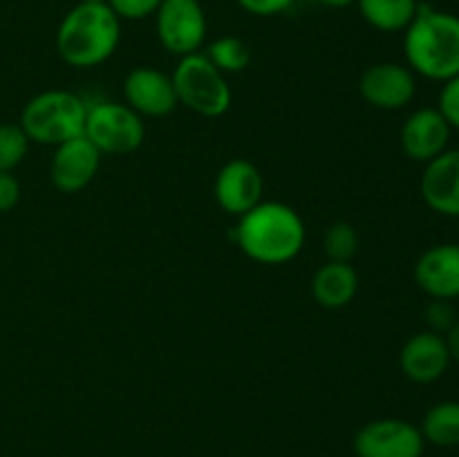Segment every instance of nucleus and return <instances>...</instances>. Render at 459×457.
<instances>
[{"label": "nucleus", "mask_w": 459, "mask_h": 457, "mask_svg": "<svg viewBox=\"0 0 459 457\" xmlns=\"http://www.w3.org/2000/svg\"><path fill=\"white\" fill-rule=\"evenodd\" d=\"M263 173L247 160H231L215 177V200L220 209L238 218L263 202Z\"/></svg>", "instance_id": "obj_11"}, {"label": "nucleus", "mask_w": 459, "mask_h": 457, "mask_svg": "<svg viewBox=\"0 0 459 457\" xmlns=\"http://www.w3.org/2000/svg\"><path fill=\"white\" fill-rule=\"evenodd\" d=\"M426 316H429L430 327H433L430 332H437V334L448 332L453 327V323H455V312L448 305V300H435L429 307V312H426Z\"/></svg>", "instance_id": "obj_26"}, {"label": "nucleus", "mask_w": 459, "mask_h": 457, "mask_svg": "<svg viewBox=\"0 0 459 457\" xmlns=\"http://www.w3.org/2000/svg\"><path fill=\"white\" fill-rule=\"evenodd\" d=\"M155 30L166 52L179 58L200 52L206 40V13L200 0H161Z\"/></svg>", "instance_id": "obj_7"}, {"label": "nucleus", "mask_w": 459, "mask_h": 457, "mask_svg": "<svg viewBox=\"0 0 459 457\" xmlns=\"http://www.w3.org/2000/svg\"><path fill=\"white\" fill-rule=\"evenodd\" d=\"M88 103L67 90H48L25 103L21 112V128L31 143L61 146L85 133Z\"/></svg>", "instance_id": "obj_4"}, {"label": "nucleus", "mask_w": 459, "mask_h": 457, "mask_svg": "<svg viewBox=\"0 0 459 457\" xmlns=\"http://www.w3.org/2000/svg\"><path fill=\"white\" fill-rule=\"evenodd\" d=\"M403 54L408 67L430 81H448L459 74V16L421 7L406 27Z\"/></svg>", "instance_id": "obj_3"}, {"label": "nucleus", "mask_w": 459, "mask_h": 457, "mask_svg": "<svg viewBox=\"0 0 459 457\" xmlns=\"http://www.w3.org/2000/svg\"><path fill=\"white\" fill-rule=\"evenodd\" d=\"M206 58L222 74H238V72H242L249 65L251 52L249 45L242 39H238V36H222V39H215L206 47Z\"/></svg>", "instance_id": "obj_20"}, {"label": "nucleus", "mask_w": 459, "mask_h": 457, "mask_svg": "<svg viewBox=\"0 0 459 457\" xmlns=\"http://www.w3.org/2000/svg\"><path fill=\"white\" fill-rule=\"evenodd\" d=\"M451 125L437 108H420L402 125V151L408 160L429 164L442 155L451 139Z\"/></svg>", "instance_id": "obj_13"}, {"label": "nucleus", "mask_w": 459, "mask_h": 457, "mask_svg": "<svg viewBox=\"0 0 459 457\" xmlns=\"http://www.w3.org/2000/svg\"><path fill=\"white\" fill-rule=\"evenodd\" d=\"M444 339H446L448 352H451V361L459 363V321L453 323V327L446 332Z\"/></svg>", "instance_id": "obj_28"}, {"label": "nucleus", "mask_w": 459, "mask_h": 457, "mask_svg": "<svg viewBox=\"0 0 459 457\" xmlns=\"http://www.w3.org/2000/svg\"><path fill=\"white\" fill-rule=\"evenodd\" d=\"M421 195L435 213L459 218V148L444 151L426 164Z\"/></svg>", "instance_id": "obj_16"}, {"label": "nucleus", "mask_w": 459, "mask_h": 457, "mask_svg": "<svg viewBox=\"0 0 459 457\" xmlns=\"http://www.w3.org/2000/svg\"><path fill=\"white\" fill-rule=\"evenodd\" d=\"M108 4L119 21H139L152 16L160 9L161 0H108Z\"/></svg>", "instance_id": "obj_23"}, {"label": "nucleus", "mask_w": 459, "mask_h": 457, "mask_svg": "<svg viewBox=\"0 0 459 457\" xmlns=\"http://www.w3.org/2000/svg\"><path fill=\"white\" fill-rule=\"evenodd\" d=\"M451 366V352L444 334L420 332L403 343L399 352V367L415 384H433L442 379Z\"/></svg>", "instance_id": "obj_14"}, {"label": "nucleus", "mask_w": 459, "mask_h": 457, "mask_svg": "<svg viewBox=\"0 0 459 457\" xmlns=\"http://www.w3.org/2000/svg\"><path fill=\"white\" fill-rule=\"evenodd\" d=\"M121 21L108 3H79L63 16L56 31L58 56L72 67H94L117 52Z\"/></svg>", "instance_id": "obj_2"}, {"label": "nucleus", "mask_w": 459, "mask_h": 457, "mask_svg": "<svg viewBox=\"0 0 459 457\" xmlns=\"http://www.w3.org/2000/svg\"><path fill=\"white\" fill-rule=\"evenodd\" d=\"M359 291V273L350 263L327 260L312 278V296L321 307L341 309L354 300Z\"/></svg>", "instance_id": "obj_17"}, {"label": "nucleus", "mask_w": 459, "mask_h": 457, "mask_svg": "<svg viewBox=\"0 0 459 457\" xmlns=\"http://www.w3.org/2000/svg\"><path fill=\"white\" fill-rule=\"evenodd\" d=\"M363 21L379 31H406L420 12V0H357Z\"/></svg>", "instance_id": "obj_18"}, {"label": "nucleus", "mask_w": 459, "mask_h": 457, "mask_svg": "<svg viewBox=\"0 0 459 457\" xmlns=\"http://www.w3.org/2000/svg\"><path fill=\"white\" fill-rule=\"evenodd\" d=\"M236 242L242 254L260 264H285L305 245V222L282 202H260L236 227Z\"/></svg>", "instance_id": "obj_1"}, {"label": "nucleus", "mask_w": 459, "mask_h": 457, "mask_svg": "<svg viewBox=\"0 0 459 457\" xmlns=\"http://www.w3.org/2000/svg\"><path fill=\"white\" fill-rule=\"evenodd\" d=\"M426 439L415 424L406 419H375L354 435L357 457H421Z\"/></svg>", "instance_id": "obj_8"}, {"label": "nucleus", "mask_w": 459, "mask_h": 457, "mask_svg": "<svg viewBox=\"0 0 459 457\" xmlns=\"http://www.w3.org/2000/svg\"><path fill=\"white\" fill-rule=\"evenodd\" d=\"M415 72L402 63H375L366 67L359 79V92L379 110L406 108L415 97Z\"/></svg>", "instance_id": "obj_9"}, {"label": "nucleus", "mask_w": 459, "mask_h": 457, "mask_svg": "<svg viewBox=\"0 0 459 457\" xmlns=\"http://www.w3.org/2000/svg\"><path fill=\"white\" fill-rule=\"evenodd\" d=\"M179 106L200 116H222L231 108L233 94L227 74L206 58V54H188L179 58L170 74Z\"/></svg>", "instance_id": "obj_5"}, {"label": "nucleus", "mask_w": 459, "mask_h": 457, "mask_svg": "<svg viewBox=\"0 0 459 457\" xmlns=\"http://www.w3.org/2000/svg\"><path fill=\"white\" fill-rule=\"evenodd\" d=\"M21 200V182L9 170H0V213H7Z\"/></svg>", "instance_id": "obj_25"}, {"label": "nucleus", "mask_w": 459, "mask_h": 457, "mask_svg": "<svg viewBox=\"0 0 459 457\" xmlns=\"http://www.w3.org/2000/svg\"><path fill=\"white\" fill-rule=\"evenodd\" d=\"M245 12L254 16H278L294 4V0H238Z\"/></svg>", "instance_id": "obj_27"}, {"label": "nucleus", "mask_w": 459, "mask_h": 457, "mask_svg": "<svg viewBox=\"0 0 459 457\" xmlns=\"http://www.w3.org/2000/svg\"><path fill=\"white\" fill-rule=\"evenodd\" d=\"M323 251L327 260L334 263H350L359 251V233L350 222H336L327 227L323 236Z\"/></svg>", "instance_id": "obj_21"}, {"label": "nucleus", "mask_w": 459, "mask_h": 457, "mask_svg": "<svg viewBox=\"0 0 459 457\" xmlns=\"http://www.w3.org/2000/svg\"><path fill=\"white\" fill-rule=\"evenodd\" d=\"M126 106L139 116H166L179 106L173 79L155 67H134L124 81Z\"/></svg>", "instance_id": "obj_12"}, {"label": "nucleus", "mask_w": 459, "mask_h": 457, "mask_svg": "<svg viewBox=\"0 0 459 457\" xmlns=\"http://www.w3.org/2000/svg\"><path fill=\"white\" fill-rule=\"evenodd\" d=\"M415 280L435 300L459 296V245H435L420 255Z\"/></svg>", "instance_id": "obj_15"}, {"label": "nucleus", "mask_w": 459, "mask_h": 457, "mask_svg": "<svg viewBox=\"0 0 459 457\" xmlns=\"http://www.w3.org/2000/svg\"><path fill=\"white\" fill-rule=\"evenodd\" d=\"M101 152L85 134L56 146L49 164V179L61 193H79L97 177Z\"/></svg>", "instance_id": "obj_10"}, {"label": "nucleus", "mask_w": 459, "mask_h": 457, "mask_svg": "<svg viewBox=\"0 0 459 457\" xmlns=\"http://www.w3.org/2000/svg\"><path fill=\"white\" fill-rule=\"evenodd\" d=\"M81 3H108V0H81Z\"/></svg>", "instance_id": "obj_30"}, {"label": "nucleus", "mask_w": 459, "mask_h": 457, "mask_svg": "<svg viewBox=\"0 0 459 457\" xmlns=\"http://www.w3.org/2000/svg\"><path fill=\"white\" fill-rule=\"evenodd\" d=\"M321 4H325V7H334V9H345L350 7V4H354L357 0H318Z\"/></svg>", "instance_id": "obj_29"}, {"label": "nucleus", "mask_w": 459, "mask_h": 457, "mask_svg": "<svg viewBox=\"0 0 459 457\" xmlns=\"http://www.w3.org/2000/svg\"><path fill=\"white\" fill-rule=\"evenodd\" d=\"M444 119L448 121L451 128H459V74L453 79L444 81V88L439 92V106Z\"/></svg>", "instance_id": "obj_24"}, {"label": "nucleus", "mask_w": 459, "mask_h": 457, "mask_svg": "<svg viewBox=\"0 0 459 457\" xmlns=\"http://www.w3.org/2000/svg\"><path fill=\"white\" fill-rule=\"evenodd\" d=\"M30 143L21 124H0V170L12 173L25 160Z\"/></svg>", "instance_id": "obj_22"}, {"label": "nucleus", "mask_w": 459, "mask_h": 457, "mask_svg": "<svg viewBox=\"0 0 459 457\" xmlns=\"http://www.w3.org/2000/svg\"><path fill=\"white\" fill-rule=\"evenodd\" d=\"M85 137L101 155H128L137 151L146 137V128L137 112L126 103L101 101L88 106Z\"/></svg>", "instance_id": "obj_6"}, {"label": "nucleus", "mask_w": 459, "mask_h": 457, "mask_svg": "<svg viewBox=\"0 0 459 457\" xmlns=\"http://www.w3.org/2000/svg\"><path fill=\"white\" fill-rule=\"evenodd\" d=\"M420 430L435 446H459V401L435 403L424 415Z\"/></svg>", "instance_id": "obj_19"}]
</instances>
